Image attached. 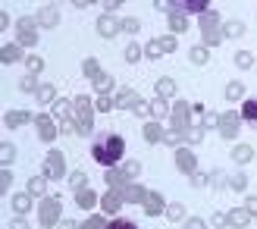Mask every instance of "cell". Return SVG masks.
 <instances>
[{
  "mask_svg": "<svg viewBox=\"0 0 257 229\" xmlns=\"http://www.w3.org/2000/svg\"><path fill=\"white\" fill-rule=\"evenodd\" d=\"M122 151H125V142H122V135H100L97 142H94V148H91V154H94V160L100 163V167H113L119 157H122Z\"/></svg>",
  "mask_w": 257,
  "mask_h": 229,
  "instance_id": "6da1fadb",
  "label": "cell"
},
{
  "mask_svg": "<svg viewBox=\"0 0 257 229\" xmlns=\"http://www.w3.org/2000/svg\"><path fill=\"white\" fill-rule=\"evenodd\" d=\"M72 123H75V132L79 135H91L94 129V107L85 94L72 97Z\"/></svg>",
  "mask_w": 257,
  "mask_h": 229,
  "instance_id": "7a4b0ae2",
  "label": "cell"
},
{
  "mask_svg": "<svg viewBox=\"0 0 257 229\" xmlns=\"http://www.w3.org/2000/svg\"><path fill=\"white\" fill-rule=\"evenodd\" d=\"M201 35H204V44H207V47H216V44H223L220 13H216V10H207V13L201 16Z\"/></svg>",
  "mask_w": 257,
  "mask_h": 229,
  "instance_id": "3957f363",
  "label": "cell"
},
{
  "mask_svg": "<svg viewBox=\"0 0 257 229\" xmlns=\"http://www.w3.org/2000/svg\"><path fill=\"white\" fill-rule=\"evenodd\" d=\"M63 220V204H60V198H44L41 204H38V223H41L44 229H50L54 223Z\"/></svg>",
  "mask_w": 257,
  "mask_h": 229,
  "instance_id": "277c9868",
  "label": "cell"
},
{
  "mask_svg": "<svg viewBox=\"0 0 257 229\" xmlns=\"http://www.w3.org/2000/svg\"><path fill=\"white\" fill-rule=\"evenodd\" d=\"M16 41H19V47H35L38 44V19L19 16V22H16Z\"/></svg>",
  "mask_w": 257,
  "mask_h": 229,
  "instance_id": "5b68a950",
  "label": "cell"
},
{
  "mask_svg": "<svg viewBox=\"0 0 257 229\" xmlns=\"http://www.w3.org/2000/svg\"><path fill=\"white\" fill-rule=\"evenodd\" d=\"M191 113H195V107H191V104H185V100H176V104H173V132H179V135L188 132Z\"/></svg>",
  "mask_w": 257,
  "mask_h": 229,
  "instance_id": "8992f818",
  "label": "cell"
},
{
  "mask_svg": "<svg viewBox=\"0 0 257 229\" xmlns=\"http://www.w3.org/2000/svg\"><path fill=\"white\" fill-rule=\"evenodd\" d=\"M241 113H220V135L226 138V142H235V135H238V129H241Z\"/></svg>",
  "mask_w": 257,
  "mask_h": 229,
  "instance_id": "52a82bcc",
  "label": "cell"
},
{
  "mask_svg": "<svg viewBox=\"0 0 257 229\" xmlns=\"http://www.w3.org/2000/svg\"><path fill=\"white\" fill-rule=\"evenodd\" d=\"M104 179H107V185H110V192H116V195H122L125 188L132 185L128 173H125V170H116V167H110V170L104 173Z\"/></svg>",
  "mask_w": 257,
  "mask_h": 229,
  "instance_id": "ba28073f",
  "label": "cell"
},
{
  "mask_svg": "<svg viewBox=\"0 0 257 229\" xmlns=\"http://www.w3.org/2000/svg\"><path fill=\"white\" fill-rule=\"evenodd\" d=\"M44 163H47V170H44L47 179H63V173H66V157H63L60 151H50Z\"/></svg>",
  "mask_w": 257,
  "mask_h": 229,
  "instance_id": "9c48e42d",
  "label": "cell"
},
{
  "mask_svg": "<svg viewBox=\"0 0 257 229\" xmlns=\"http://www.w3.org/2000/svg\"><path fill=\"white\" fill-rule=\"evenodd\" d=\"M176 167L182 170L185 176H195V173H198V160H195V154H191V151L179 148V151H176Z\"/></svg>",
  "mask_w": 257,
  "mask_h": 229,
  "instance_id": "30bf717a",
  "label": "cell"
},
{
  "mask_svg": "<svg viewBox=\"0 0 257 229\" xmlns=\"http://www.w3.org/2000/svg\"><path fill=\"white\" fill-rule=\"evenodd\" d=\"M119 29H122V22H119L116 16H110V13H104V16L97 19V35H100V38H113Z\"/></svg>",
  "mask_w": 257,
  "mask_h": 229,
  "instance_id": "8fae6325",
  "label": "cell"
},
{
  "mask_svg": "<svg viewBox=\"0 0 257 229\" xmlns=\"http://www.w3.org/2000/svg\"><path fill=\"white\" fill-rule=\"evenodd\" d=\"M148 192H151V188H141L138 182H132V185H128V188H125V192H122L119 198H122V204H145Z\"/></svg>",
  "mask_w": 257,
  "mask_h": 229,
  "instance_id": "7c38bea8",
  "label": "cell"
},
{
  "mask_svg": "<svg viewBox=\"0 0 257 229\" xmlns=\"http://www.w3.org/2000/svg\"><path fill=\"white\" fill-rule=\"evenodd\" d=\"M163 210H166L163 195L160 192H148V198H145V213H148V217H160Z\"/></svg>",
  "mask_w": 257,
  "mask_h": 229,
  "instance_id": "4fadbf2b",
  "label": "cell"
},
{
  "mask_svg": "<svg viewBox=\"0 0 257 229\" xmlns=\"http://www.w3.org/2000/svg\"><path fill=\"white\" fill-rule=\"evenodd\" d=\"M29 120H35L29 110H7L4 113V126H7V129H19V126H25Z\"/></svg>",
  "mask_w": 257,
  "mask_h": 229,
  "instance_id": "5bb4252c",
  "label": "cell"
},
{
  "mask_svg": "<svg viewBox=\"0 0 257 229\" xmlns=\"http://www.w3.org/2000/svg\"><path fill=\"white\" fill-rule=\"evenodd\" d=\"M35 19H38V25H41V29H57V22H60V10H57V7H44Z\"/></svg>",
  "mask_w": 257,
  "mask_h": 229,
  "instance_id": "9a60e30c",
  "label": "cell"
},
{
  "mask_svg": "<svg viewBox=\"0 0 257 229\" xmlns=\"http://www.w3.org/2000/svg\"><path fill=\"white\" fill-rule=\"evenodd\" d=\"M226 223H229V226H235V229H245V226L251 223V213H248L245 207H235V210H229V213H226Z\"/></svg>",
  "mask_w": 257,
  "mask_h": 229,
  "instance_id": "2e32d148",
  "label": "cell"
},
{
  "mask_svg": "<svg viewBox=\"0 0 257 229\" xmlns=\"http://www.w3.org/2000/svg\"><path fill=\"white\" fill-rule=\"evenodd\" d=\"M38 123V132H41V142H54L57 138V126L50 123V117H35Z\"/></svg>",
  "mask_w": 257,
  "mask_h": 229,
  "instance_id": "e0dca14e",
  "label": "cell"
},
{
  "mask_svg": "<svg viewBox=\"0 0 257 229\" xmlns=\"http://www.w3.org/2000/svg\"><path fill=\"white\" fill-rule=\"evenodd\" d=\"M75 204H79L82 210H91L97 204V195L91 192V188H79V192H75Z\"/></svg>",
  "mask_w": 257,
  "mask_h": 229,
  "instance_id": "ac0fdd59",
  "label": "cell"
},
{
  "mask_svg": "<svg viewBox=\"0 0 257 229\" xmlns=\"http://www.w3.org/2000/svg\"><path fill=\"white\" fill-rule=\"evenodd\" d=\"M135 104H138V94L132 91V88H122L119 97H116V107H122V110H135Z\"/></svg>",
  "mask_w": 257,
  "mask_h": 229,
  "instance_id": "d6986e66",
  "label": "cell"
},
{
  "mask_svg": "<svg viewBox=\"0 0 257 229\" xmlns=\"http://www.w3.org/2000/svg\"><path fill=\"white\" fill-rule=\"evenodd\" d=\"M100 207H104V213H116V210L122 207V198H119L116 192H107L104 198H100Z\"/></svg>",
  "mask_w": 257,
  "mask_h": 229,
  "instance_id": "ffe728a7",
  "label": "cell"
},
{
  "mask_svg": "<svg viewBox=\"0 0 257 229\" xmlns=\"http://www.w3.org/2000/svg\"><path fill=\"white\" fill-rule=\"evenodd\" d=\"M251 157H254V148L251 145H235L232 148V160L238 163V167H241V163H251Z\"/></svg>",
  "mask_w": 257,
  "mask_h": 229,
  "instance_id": "44dd1931",
  "label": "cell"
},
{
  "mask_svg": "<svg viewBox=\"0 0 257 229\" xmlns=\"http://www.w3.org/2000/svg\"><path fill=\"white\" fill-rule=\"evenodd\" d=\"M13 210H16L19 217H25V213L32 210V195H29V192H22V195H16V198H13Z\"/></svg>",
  "mask_w": 257,
  "mask_h": 229,
  "instance_id": "7402d4cb",
  "label": "cell"
},
{
  "mask_svg": "<svg viewBox=\"0 0 257 229\" xmlns=\"http://www.w3.org/2000/svg\"><path fill=\"white\" fill-rule=\"evenodd\" d=\"M0 60H4V63L22 60V47H19V44H4V50H0Z\"/></svg>",
  "mask_w": 257,
  "mask_h": 229,
  "instance_id": "603a6c76",
  "label": "cell"
},
{
  "mask_svg": "<svg viewBox=\"0 0 257 229\" xmlns=\"http://www.w3.org/2000/svg\"><path fill=\"white\" fill-rule=\"evenodd\" d=\"M94 91H100V97H110V91H113V75H100V79H94Z\"/></svg>",
  "mask_w": 257,
  "mask_h": 229,
  "instance_id": "cb8c5ba5",
  "label": "cell"
},
{
  "mask_svg": "<svg viewBox=\"0 0 257 229\" xmlns=\"http://www.w3.org/2000/svg\"><path fill=\"white\" fill-rule=\"evenodd\" d=\"M69 110H72V100H63V97L54 100V117H57L60 123H63V120H72V117H69Z\"/></svg>",
  "mask_w": 257,
  "mask_h": 229,
  "instance_id": "d4e9b609",
  "label": "cell"
},
{
  "mask_svg": "<svg viewBox=\"0 0 257 229\" xmlns=\"http://www.w3.org/2000/svg\"><path fill=\"white\" fill-rule=\"evenodd\" d=\"M163 135H166V132L160 129V123H148V126H145V138H148L151 145H157V142H163Z\"/></svg>",
  "mask_w": 257,
  "mask_h": 229,
  "instance_id": "484cf974",
  "label": "cell"
},
{
  "mask_svg": "<svg viewBox=\"0 0 257 229\" xmlns=\"http://www.w3.org/2000/svg\"><path fill=\"white\" fill-rule=\"evenodd\" d=\"M44 188H47V176H32L29 179V195H44Z\"/></svg>",
  "mask_w": 257,
  "mask_h": 229,
  "instance_id": "4316f807",
  "label": "cell"
},
{
  "mask_svg": "<svg viewBox=\"0 0 257 229\" xmlns=\"http://www.w3.org/2000/svg\"><path fill=\"white\" fill-rule=\"evenodd\" d=\"M82 69H85L88 79H100V75H104V72H100V63H97L94 57H88V60L82 63Z\"/></svg>",
  "mask_w": 257,
  "mask_h": 229,
  "instance_id": "83f0119b",
  "label": "cell"
},
{
  "mask_svg": "<svg viewBox=\"0 0 257 229\" xmlns=\"http://www.w3.org/2000/svg\"><path fill=\"white\" fill-rule=\"evenodd\" d=\"M241 35H245V25L241 22H226L223 25V41L226 38H241Z\"/></svg>",
  "mask_w": 257,
  "mask_h": 229,
  "instance_id": "f1b7e54d",
  "label": "cell"
},
{
  "mask_svg": "<svg viewBox=\"0 0 257 229\" xmlns=\"http://www.w3.org/2000/svg\"><path fill=\"white\" fill-rule=\"evenodd\" d=\"M188 60L195 63V66H204V63L210 60V54H207V47H191V54H188Z\"/></svg>",
  "mask_w": 257,
  "mask_h": 229,
  "instance_id": "f546056e",
  "label": "cell"
},
{
  "mask_svg": "<svg viewBox=\"0 0 257 229\" xmlns=\"http://www.w3.org/2000/svg\"><path fill=\"white\" fill-rule=\"evenodd\" d=\"M173 91H176V82H173V79H160V82H157V97L166 100V97H173Z\"/></svg>",
  "mask_w": 257,
  "mask_h": 229,
  "instance_id": "4dcf8cb0",
  "label": "cell"
},
{
  "mask_svg": "<svg viewBox=\"0 0 257 229\" xmlns=\"http://www.w3.org/2000/svg\"><path fill=\"white\" fill-rule=\"evenodd\" d=\"M170 29H173V35H179V32H188V19L182 16V13H176V16H170Z\"/></svg>",
  "mask_w": 257,
  "mask_h": 229,
  "instance_id": "1f68e13d",
  "label": "cell"
},
{
  "mask_svg": "<svg viewBox=\"0 0 257 229\" xmlns=\"http://www.w3.org/2000/svg\"><path fill=\"white\" fill-rule=\"evenodd\" d=\"M207 10H210V7L204 4V0H185V4H182V13H201V16H204Z\"/></svg>",
  "mask_w": 257,
  "mask_h": 229,
  "instance_id": "d6a6232c",
  "label": "cell"
},
{
  "mask_svg": "<svg viewBox=\"0 0 257 229\" xmlns=\"http://www.w3.org/2000/svg\"><path fill=\"white\" fill-rule=\"evenodd\" d=\"M163 213H166V220L179 223V220L185 217V207H182V204H166V210H163Z\"/></svg>",
  "mask_w": 257,
  "mask_h": 229,
  "instance_id": "836d02e7",
  "label": "cell"
},
{
  "mask_svg": "<svg viewBox=\"0 0 257 229\" xmlns=\"http://www.w3.org/2000/svg\"><path fill=\"white\" fill-rule=\"evenodd\" d=\"M13 157H16V148H13L10 142H4V148H0V163H4V170L13 163Z\"/></svg>",
  "mask_w": 257,
  "mask_h": 229,
  "instance_id": "e575fe53",
  "label": "cell"
},
{
  "mask_svg": "<svg viewBox=\"0 0 257 229\" xmlns=\"http://www.w3.org/2000/svg\"><path fill=\"white\" fill-rule=\"evenodd\" d=\"M241 94H245V85H241V82H229L226 85V97L229 100H238Z\"/></svg>",
  "mask_w": 257,
  "mask_h": 229,
  "instance_id": "d590c367",
  "label": "cell"
},
{
  "mask_svg": "<svg viewBox=\"0 0 257 229\" xmlns=\"http://www.w3.org/2000/svg\"><path fill=\"white\" fill-rule=\"evenodd\" d=\"M241 117L248 123H257V100H245V107H241Z\"/></svg>",
  "mask_w": 257,
  "mask_h": 229,
  "instance_id": "8d00e7d4",
  "label": "cell"
},
{
  "mask_svg": "<svg viewBox=\"0 0 257 229\" xmlns=\"http://www.w3.org/2000/svg\"><path fill=\"white\" fill-rule=\"evenodd\" d=\"M170 113V107H166V100L157 97V100H151V117H166Z\"/></svg>",
  "mask_w": 257,
  "mask_h": 229,
  "instance_id": "74e56055",
  "label": "cell"
},
{
  "mask_svg": "<svg viewBox=\"0 0 257 229\" xmlns=\"http://www.w3.org/2000/svg\"><path fill=\"white\" fill-rule=\"evenodd\" d=\"M19 88H22V91H29V94H38V88H41V85H38V82H35V75L29 72V75H25V79L19 82Z\"/></svg>",
  "mask_w": 257,
  "mask_h": 229,
  "instance_id": "f35d334b",
  "label": "cell"
},
{
  "mask_svg": "<svg viewBox=\"0 0 257 229\" xmlns=\"http://www.w3.org/2000/svg\"><path fill=\"white\" fill-rule=\"evenodd\" d=\"M38 100H41V104H54V85H41V88H38Z\"/></svg>",
  "mask_w": 257,
  "mask_h": 229,
  "instance_id": "ab89813d",
  "label": "cell"
},
{
  "mask_svg": "<svg viewBox=\"0 0 257 229\" xmlns=\"http://www.w3.org/2000/svg\"><path fill=\"white\" fill-rule=\"evenodd\" d=\"M157 41H160L163 54H173V50H176V35H163V38H157Z\"/></svg>",
  "mask_w": 257,
  "mask_h": 229,
  "instance_id": "60d3db41",
  "label": "cell"
},
{
  "mask_svg": "<svg viewBox=\"0 0 257 229\" xmlns=\"http://www.w3.org/2000/svg\"><path fill=\"white\" fill-rule=\"evenodd\" d=\"M245 185H248V176H245V173H235L232 179H229V188H235V192H241Z\"/></svg>",
  "mask_w": 257,
  "mask_h": 229,
  "instance_id": "b9f144b4",
  "label": "cell"
},
{
  "mask_svg": "<svg viewBox=\"0 0 257 229\" xmlns=\"http://www.w3.org/2000/svg\"><path fill=\"white\" fill-rule=\"evenodd\" d=\"M79 229H107V223H104V217H88Z\"/></svg>",
  "mask_w": 257,
  "mask_h": 229,
  "instance_id": "7bdbcfd3",
  "label": "cell"
},
{
  "mask_svg": "<svg viewBox=\"0 0 257 229\" xmlns=\"http://www.w3.org/2000/svg\"><path fill=\"white\" fill-rule=\"evenodd\" d=\"M235 63H238L241 69H248L251 63H254V54H248V50H238V54H235Z\"/></svg>",
  "mask_w": 257,
  "mask_h": 229,
  "instance_id": "ee69618b",
  "label": "cell"
},
{
  "mask_svg": "<svg viewBox=\"0 0 257 229\" xmlns=\"http://www.w3.org/2000/svg\"><path fill=\"white\" fill-rule=\"evenodd\" d=\"M25 66H29L32 75H38V72L44 69V60H41V57H29V60H25Z\"/></svg>",
  "mask_w": 257,
  "mask_h": 229,
  "instance_id": "f6af8a7d",
  "label": "cell"
},
{
  "mask_svg": "<svg viewBox=\"0 0 257 229\" xmlns=\"http://www.w3.org/2000/svg\"><path fill=\"white\" fill-rule=\"evenodd\" d=\"M125 60H128V63H138V60H141V47H138V44H128V47H125Z\"/></svg>",
  "mask_w": 257,
  "mask_h": 229,
  "instance_id": "bcb514c9",
  "label": "cell"
},
{
  "mask_svg": "<svg viewBox=\"0 0 257 229\" xmlns=\"http://www.w3.org/2000/svg\"><path fill=\"white\" fill-rule=\"evenodd\" d=\"M185 138H188V142H201V138H204V126H191V129L185 132Z\"/></svg>",
  "mask_w": 257,
  "mask_h": 229,
  "instance_id": "7dc6e473",
  "label": "cell"
},
{
  "mask_svg": "<svg viewBox=\"0 0 257 229\" xmlns=\"http://www.w3.org/2000/svg\"><path fill=\"white\" fill-rule=\"evenodd\" d=\"M122 170L128 173V179H138V176H141V163H138V160H132V163H125Z\"/></svg>",
  "mask_w": 257,
  "mask_h": 229,
  "instance_id": "c3c4849f",
  "label": "cell"
},
{
  "mask_svg": "<svg viewBox=\"0 0 257 229\" xmlns=\"http://www.w3.org/2000/svg\"><path fill=\"white\" fill-rule=\"evenodd\" d=\"M10 185H13V173L4 170V173H0V192H10Z\"/></svg>",
  "mask_w": 257,
  "mask_h": 229,
  "instance_id": "681fc988",
  "label": "cell"
},
{
  "mask_svg": "<svg viewBox=\"0 0 257 229\" xmlns=\"http://www.w3.org/2000/svg\"><path fill=\"white\" fill-rule=\"evenodd\" d=\"M145 54H148V60H157V57L163 54V50H160V41H151V44H148V50H145Z\"/></svg>",
  "mask_w": 257,
  "mask_h": 229,
  "instance_id": "f907efd6",
  "label": "cell"
},
{
  "mask_svg": "<svg viewBox=\"0 0 257 229\" xmlns=\"http://www.w3.org/2000/svg\"><path fill=\"white\" fill-rule=\"evenodd\" d=\"M116 107V100H110V97H97V110L100 113H107V110H113Z\"/></svg>",
  "mask_w": 257,
  "mask_h": 229,
  "instance_id": "816d5d0a",
  "label": "cell"
},
{
  "mask_svg": "<svg viewBox=\"0 0 257 229\" xmlns=\"http://www.w3.org/2000/svg\"><path fill=\"white\" fill-rule=\"evenodd\" d=\"M179 142H182V135H179V132H173V129H170V132L163 135V145H173V148H176Z\"/></svg>",
  "mask_w": 257,
  "mask_h": 229,
  "instance_id": "f5cc1de1",
  "label": "cell"
},
{
  "mask_svg": "<svg viewBox=\"0 0 257 229\" xmlns=\"http://www.w3.org/2000/svg\"><path fill=\"white\" fill-rule=\"evenodd\" d=\"M191 185H195V188H204V185H210V179H207L204 173H195V176H191Z\"/></svg>",
  "mask_w": 257,
  "mask_h": 229,
  "instance_id": "db71d44e",
  "label": "cell"
},
{
  "mask_svg": "<svg viewBox=\"0 0 257 229\" xmlns=\"http://www.w3.org/2000/svg\"><path fill=\"white\" fill-rule=\"evenodd\" d=\"M107 229H138V226L128 220H113V223H107Z\"/></svg>",
  "mask_w": 257,
  "mask_h": 229,
  "instance_id": "11a10c76",
  "label": "cell"
},
{
  "mask_svg": "<svg viewBox=\"0 0 257 229\" xmlns=\"http://www.w3.org/2000/svg\"><path fill=\"white\" fill-rule=\"evenodd\" d=\"M72 188L79 192V188H88L85 185V173H72Z\"/></svg>",
  "mask_w": 257,
  "mask_h": 229,
  "instance_id": "9f6ffc18",
  "label": "cell"
},
{
  "mask_svg": "<svg viewBox=\"0 0 257 229\" xmlns=\"http://www.w3.org/2000/svg\"><path fill=\"white\" fill-rule=\"evenodd\" d=\"M122 32L135 35V32H138V19H122Z\"/></svg>",
  "mask_w": 257,
  "mask_h": 229,
  "instance_id": "6f0895ef",
  "label": "cell"
},
{
  "mask_svg": "<svg viewBox=\"0 0 257 229\" xmlns=\"http://www.w3.org/2000/svg\"><path fill=\"white\" fill-rule=\"evenodd\" d=\"M210 226H216V229H220V226H229V223H226V213H213V217H210Z\"/></svg>",
  "mask_w": 257,
  "mask_h": 229,
  "instance_id": "680465c9",
  "label": "cell"
},
{
  "mask_svg": "<svg viewBox=\"0 0 257 229\" xmlns=\"http://www.w3.org/2000/svg\"><path fill=\"white\" fill-rule=\"evenodd\" d=\"M204 226H207V223H204V220H198V217L185 220V229H204Z\"/></svg>",
  "mask_w": 257,
  "mask_h": 229,
  "instance_id": "91938a15",
  "label": "cell"
},
{
  "mask_svg": "<svg viewBox=\"0 0 257 229\" xmlns=\"http://www.w3.org/2000/svg\"><path fill=\"white\" fill-rule=\"evenodd\" d=\"M135 113H141V117H148V113H151V104H148V100H138V104H135Z\"/></svg>",
  "mask_w": 257,
  "mask_h": 229,
  "instance_id": "94428289",
  "label": "cell"
},
{
  "mask_svg": "<svg viewBox=\"0 0 257 229\" xmlns=\"http://www.w3.org/2000/svg\"><path fill=\"white\" fill-rule=\"evenodd\" d=\"M245 210L251 213V217H254V213H257V198H254V195L248 198V204H245Z\"/></svg>",
  "mask_w": 257,
  "mask_h": 229,
  "instance_id": "6125c7cd",
  "label": "cell"
},
{
  "mask_svg": "<svg viewBox=\"0 0 257 229\" xmlns=\"http://www.w3.org/2000/svg\"><path fill=\"white\" fill-rule=\"evenodd\" d=\"M60 132H75V123L72 120H63L60 123Z\"/></svg>",
  "mask_w": 257,
  "mask_h": 229,
  "instance_id": "be15d7a7",
  "label": "cell"
},
{
  "mask_svg": "<svg viewBox=\"0 0 257 229\" xmlns=\"http://www.w3.org/2000/svg\"><path fill=\"white\" fill-rule=\"evenodd\" d=\"M13 229H29V223H25L22 217H16V220H13Z\"/></svg>",
  "mask_w": 257,
  "mask_h": 229,
  "instance_id": "e7e4bbea",
  "label": "cell"
},
{
  "mask_svg": "<svg viewBox=\"0 0 257 229\" xmlns=\"http://www.w3.org/2000/svg\"><path fill=\"white\" fill-rule=\"evenodd\" d=\"M7 25H10V13L4 10V13H0V29H7Z\"/></svg>",
  "mask_w": 257,
  "mask_h": 229,
  "instance_id": "03108f58",
  "label": "cell"
},
{
  "mask_svg": "<svg viewBox=\"0 0 257 229\" xmlns=\"http://www.w3.org/2000/svg\"><path fill=\"white\" fill-rule=\"evenodd\" d=\"M60 229H75V226H72L69 220H60Z\"/></svg>",
  "mask_w": 257,
  "mask_h": 229,
  "instance_id": "003e7915",
  "label": "cell"
}]
</instances>
